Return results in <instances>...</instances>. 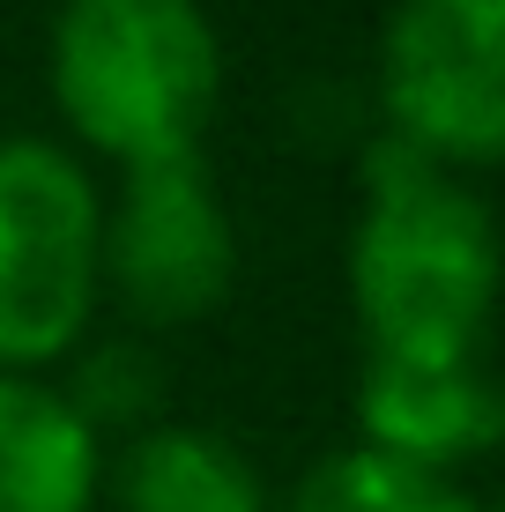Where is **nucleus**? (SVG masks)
<instances>
[{"instance_id":"obj_1","label":"nucleus","mask_w":505,"mask_h":512,"mask_svg":"<svg viewBox=\"0 0 505 512\" xmlns=\"http://www.w3.org/2000/svg\"><path fill=\"white\" fill-rule=\"evenodd\" d=\"M364 193L350 290L372 327V357H468L498 268L483 201L402 134L364 149Z\"/></svg>"},{"instance_id":"obj_2","label":"nucleus","mask_w":505,"mask_h":512,"mask_svg":"<svg viewBox=\"0 0 505 512\" xmlns=\"http://www.w3.org/2000/svg\"><path fill=\"white\" fill-rule=\"evenodd\" d=\"M223 82L201 0H67L52 23V90L97 149L149 164L194 149Z\"/></svg>"},{"instance_id":"obj_3","label":"nucleus","mask_w":505,"mask_h":512,"mask_svg":"<svg viewBox=\"0 0 505 512\" xmlns=\"http://www.w3.org/2000/svg\"><path fill=\"white\" fill-rule=\"evenodd\" d=\"M97 297V193L52 141H0V364L75 342Z\"/></svg>"},{"instance_id":"obj_4","label":"nucleus","mask_w":505,"mask_h":512,"mask_svg":"<svg viewBox=\"0 0 505 512\" xmlns=\"http://www.w3.org/2000/svg\"><path fill=\"white\" fill-rule=\"evenodd\" d=\"M498 38L505 0H402L379 52L394 134L439 164H491L505 141Z\"/></svg>"},{"instance_id":"obj_5","label":"nucleus","mask_w":505,"mask_h":512,"mask_svg":"<svg viewBox=\"0 0 505 512\" xmlns=\"http://www.w3.org/2000/svg\"><path fill=\"white\" fill-rule=\"evenodd\" d=\"M238 245L216 208L201 156H149L127 164V201L112 223V275L142 320H194L231 290Z\"/></svg>"},{"instance_id":"obj_6","label":"nucleus","mask_w":505,"mask_h":512,"mask_svg":"<svg viewBox=\"0 0 505 512\" xmlns=\"http://www.w3.org/2000/svg\"><path fill=\"white\" fill-rule=\"evenodd\" d=\"M357 416L372 453L446 475L498 438V394L476 357H372L357 386Z\"/></svg>"},{"instance_id":"obj_7","label":"nucleus","mask_w":505,"mask_h":512,"mask_svg":"<svg viewBox=\"0 0 505 512\" xmlns=\"http://www.w3.org/2000/svg\"><path fill=\"white\" fill-rule=\"evenodd\" d=\"M97 446L75 401L0 372V512H82Z\"/></svg>"},{"instance_id":"obj_8","label":"nucleus","mask_w":505,"mask_h":512,"mask_svg":"<svg viewBox=\"0 0 505 512\" xmlns=\"http://www.w3.org/2000/svg\"><path fill=\"white\" fill-rule=\"evenodd\" d=\"M127 512H260V483L208 431H142L119 468Z\"/></svg>"},{"instance_id":"obj_9","label":"nucleus","mask_w":505,"mask_h":512,"mask_svg":"<svg viewBox=\"0 0 505 512\" xmlns=\"http://www.w3.org/2000/svg\"><path fill=\"white\" fill-rule=\"evenodd\" d=\"M290 512H476V505L446 475L357 446V453H335V461L312 468Z\"/></svg>"}]
</instances>
